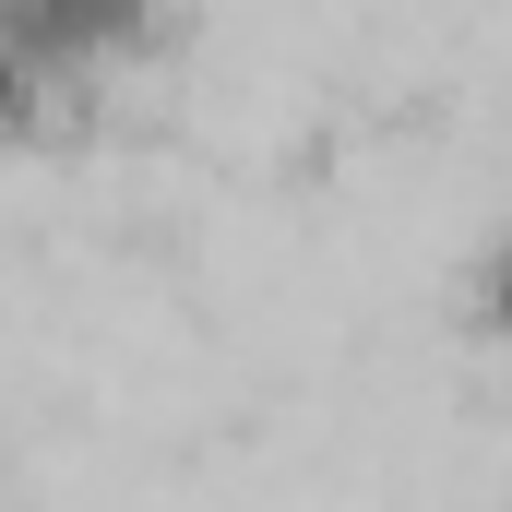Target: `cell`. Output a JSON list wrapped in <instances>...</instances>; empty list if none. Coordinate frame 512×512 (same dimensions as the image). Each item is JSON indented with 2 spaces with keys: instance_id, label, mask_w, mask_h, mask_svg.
<instances>
[{
  "instance_id": "obj_1",
  "label": "cell",
  "mask_w": 512,
  "mask_h": 512,
  "mask_svg": "<svg viewBox=\"0 0 512 512\" xmlns=\"http://www.w3.org/2000/svg\"><path fill=\"white\" fill-rule=\"evenodd\" d=\"M143 36L155 24L131 0H0V143H36L48 120L96 108V84Z\"/></svg>"
}]
</instances>
